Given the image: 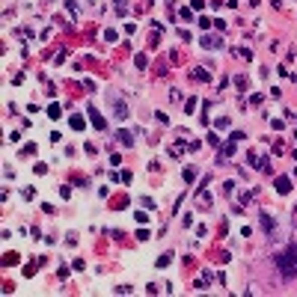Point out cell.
I'll return each mask as SVG.
<instances>
[{"mask_svg":"<svg viewBox=\"0 0 297 297\" xmlns=\"http://www.w3.org/2000/svg\"><path fill=\"white\" fill-rule=\"evenodd\" d=\"M273 262H276V270L282 273V279H285V282H291V279L297 276V247L285 250V253H279Z\"/></svg>","mask_w":297,"mask_h":297,"instance_id":"1","label":"cell"},{"mask_svg":"<svg viewBox=\"0 0 297 297\" xmlns=\"http://www.w3.org/2000/svg\"><path fill=\"white\" fill-rule=\"evenodd\" d=\"M89 116H92V125H95V128H104V119L98 116V110H95V107H89Z\"/></svg>","mask_w":297,"mask_h":297,"instance_id":"2","label":"cell"},{"mask_svg":"<svg viewBox=\"0 0 297 297\" xmlns=\"http://www.w3.org/2000/svg\"><path fill=\"white\" fill-rule=\"evenodd\" d=\"M276 187H279V193H288L291 190V181L288 178H276Z\"/></svg>","mask_w":297,"mask_h":297,"instance_id":"3","label":"cell"},{"mask_svg":"<svg viewBox=\"0 0 297 297\" xmlns=\"http://www.w3.org/2000/svg\"><path fill=\"white\" fill-rule=\"evenodd\" d=\"M119 140H122L125 146H131V143H134V137H131V134H128V131H119Z\"/></svg>","mask_w":297,"mask_h":297,"instance_id":"4","label":"cell"},{"mask_svg":"<svg viewBox=\"0 0 297 297\" xmlns=\"http://www.w3.org/2000/svg\"><path fill=\"white\" fill-rule=\"evenodd\" d=\"M262 226H264V232L273 229V226H270V217H267V214H262Z\"/></svg>","mask_w":297,"mask_h":297,"instance_id":"5","label":"cell"}]
</instances>
